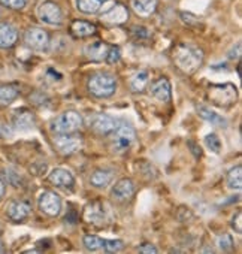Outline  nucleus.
<instances>
[{
  "instance_id": "nucleus-24",
  "label": "nucleus",
  "mask_w": 242,
  "mask_h": 254,
  "mask_svg": "<svg viewBox=\"0 0 242 254\" xmlns=\"http://www.w3.org/2000/svg\"><path fill=\"white\" fill-rule=\"evenodd\" d=\"M14 124H15L17 129H20V130H27V129H30V127L35 126V117L29 111H21V112L15 114Z\"/></svg>"
},
{
  "instance_id": "nucleus-8",
  "label": "nucleus",
  "mask_w": 242,
  "mask_h": 254,
  "mask_svg": "<svg viewBox=\"0 0 242 254\" xmlns=\"http://www.w3.org/2000/svg\"><path fill=\"white\" fill-rule=\"evenodd\" d=\"M39 18L50 26H59L63 20V12L61 8L56 2H44L39 8Z\"/></svg>"
},
{
  "instance_id": "nucleus-23",
  "label": "nucleus",
  "mask_w": 242,
  "mask_h": 254,
  "mask_svg": "<svg viewBox=\"0 0 242 254\" xmlns=\"http://www.w3.org/2000/svg\"><path fill=\"white\" fill-rule=\"evenodd\" d=\"M226 184L230 190H241L242 189V166L236 165L227 172Z\"/></svg>"
},
{
  "instance_id": "nucleus-30",
  "label": "nucleus",
  "mask_w": 242,
  "mask_h": 254,
  "mask_svg": "<svg viewBox=\"0 0 242 254\" xmlns=\"http://www.w3.org/2000/svg\"><path fill=\"white\" fill-rule=\"evenodd\" d=\"M84 245H85V248H87V250H90V251H96V250L102 248V245H103V239H102V238H99V236H96V235H87V236H84Z\"/></svg>"
},
{
  "instance_id": "nucleus-12",
  "label": "nucleus",
  "mask_w": 242,
  "mask_h": 254,
  "mask_svg": "<svg viewBox=\"0 0 242 254\" xmlns=\"http://www.w3.org/2000/svg\"><path fill=\"white\" fill-rule=\"evenodd\" d=\"M90 127L99 135H108L115 129L117 124L112 117H109L106 114H96L90 120Z\"/></svg>"
},
{
  "instance_id": "nucleus-21",
  "label": "nucleus",
  "mask_w": 242,
  "mask_h": 254,
  "mask_svg": "<svg viewBox=\"0 0 242 254\" xmlns=\"http://www.w3.org/2000/svg\"><path fill=\"white\" fill-rule=\"evenodd\" d=\"M112 180H114V172L112 171L97 169L90 177V184L97 187V189H105V187H108L112 183Z\"/></svg>"
},
{
  "instance_id": "nucleus-27",
  "label": "nucleus",
  "mask_w": 242,
  "mask_h": 254,
  "mask_svg": "<svg viewBox=\"0 0 242 254\" xmlns=\"http://www.w3.org/2000/svg\"><path fill=\"white\" fill-rule=\"evenodd\" d=\"M102 6L100 0H76V8L82 14H96Z\"/></svg>"
},
{
  "instance_id": "nucleus-3",
  "label": "nucleus",
  "mask_w": 242,
  "mask_h": 254,
  "mask_svg": "<svg viewBox=\"0 0 242 254\" xmlns=\"http://www.w3.org/2000/svg\"><path fill=\"white\" fill-rule=\"evenodd\" d=\"M208 99L220 108H230L238 100V90L233 84H212L208 88Z\"/></svg>"
},
{
  "instance_id": "nucleus-7",
  "label": "nucleus",
  "mask_w": 242,
  "mask_h": 254,
  "mask_svg": "<svg viewBox=\"0 0 242 254\" xmlns=\"http://www.w3.org/2000/svg\"><path fill=\"white\" fill-rule=\"evenodd\" d=\"M39 209L48 217H57L61 212V199L54 191H44L39 196Z\"/></svg>"
},
{
  "instance_id": "nucleus-29",
  "label": "nucleus",
  "mask_w": 242,
  "mask_h": 254,
  "mask_svg": "<svg viewBox=\"0 0 242 254\" xmlns=\"http://www.w3.org/2000/svg\"><path fill=\"white\" fill-rule=\"evenodd\" d=\"M205 145H206V148L209 151H212L215 154H218L220 150H221V141L215 133H209V135L205 136Z\"/></svg>"
},
{
  "instance_id": "nucleus-34",
  "label": "nucleus",
  "mask_w": 242,
  "mask_h": 254,
  "mask_svg": "<svg viewBox=\"0 0 242 254\" xmlns=\"http://www.w3.org/2000/svg\"><path fill=\"white\" fill-rule=\"evenodd\" d=\"M180 17H181V20H182L185 24H188V26H199V24H200V20H199L196 15L190 14V12H181Z\"/></svg>"
},
{
  "instance_id": "nucleus-39",
  "label": "nucleus",
  "mask_w": 242,
  "mask_h": 254,
  "mask_svg": "<svg viewBox=\"0 0 242 254\" xmlns=\"http://www.w3.org/2000/svg\"><path fill=\"white\" fill-rule=\"evenodd\" d=\"M3 251V244H2V241H0V253Z\"/></svg>"
},
{
  "instance_id": "nucleus-26",
  "label": "nucleus",
  "mask_w": 242,
  "mask_h": 254,
  "mask_svg": "<svg viewBox=\"0 0 242 254\" xmlns=\"http://www.w3.org/2000/svg\"><path fill=\"white\" fill-rule=\"evenodd\" d=\"M148 82H150V73L147 70H141L130 79V90L135 93H141L147 88Z\"/></svg>"
},
{
  "instance_id": "nucleus-35",
  "label": "nucleus",
  "mask_w": 242,
  "mask_h": 254,
  "mask_svg": "<svg viewBox=\"0 0 242 254\" xmlns=\"http://www.w3.org/2000/svg\"><path fill=\"white\" fill-rule=\"evenodd\" d=\"M241 218H242V212H241V211H238V212H236V215L232 218V227L235 229V232H236V233H241V232H242V223H241Z\"/></svg>"
},
{
  "instance_id": "nucleus-31",
  "label": "nucleus",
  "mask_w": 242,
  "mask_h": 254,
  "mask_svg": "<svg viewBox=\"0 0 242 254\" xmlns=\"http://www.w3.org/2000/svg\"><path fill=\"white\" fill-rule=\"evenodd\" d=\"M217 247L223 251V253H229L233 250V238L229 233H223L218 239H217Z\"/></svg>"
},
{
  "instance_id": "nucleus-14",
  "label": "nucleus",
  "mask_w": 242,
  "mask_h": 254,
  "mask_svg": "<svg viewBox=\"0 0 242 254\" xmlns=\"http://www.w3.org/2000/svg\"><path fill=\"white\" fill-rule=\"evenodd\" d=\"M18 39V32L14 26L2 23L0 24V48H11Z\"/></svg>"
},
{
  "instance_id": "nucleus-11",
  "label": "nucleus",
  "mask_w": 242,
  "mask_h": 254,
  "mask_svg": "<svg viewBox=\"0 0 242 254\" xmlns=\"http://www.w3.org/2000/svg\"><path fill=\"white\" fill-rule=\"evenodd\" d=\"M24 41H26V45L29 48L36 50V51H42L47 48V45L50 42V36L42 29H30L26 32Z\"/></svg>"
},
{
  "instance_id": "nucleus-37",
  "label": "nucleus",
  "mask_w": 242,
  "mask_h": 254,
  "mask_svg": "<svg viewBox=\"0 0 242 254\" xmlns=\"http://www.w3.org/2000/svg\"><path fill=\"white\" fill-rule=\"evenodd\" d=\"M133 33H136L138 36H142V38L148 36V30L145 27H133Z\"/></svg>"
},
{
  "instance_id": "nucleus-9",
  "label": "nucleus",
  "mask_w": 242,
  "mask_h": 254,
  "mask_svg": "<svg viewBox=\"0 0 242 254\" xmlns=\"http://www.w3.org/2000/svg\"><path fill=\"white\" fill-rule=\"evenodd\" d=\"M148 90H150V94L160 102H171L172 99V85L169 79L165 76H160L159 79L151 82Z\"/></svg>"
},
{
  "instance_id": "nucleus-38",
  "label": "nucleus",
  "mask_w": 242,
  "mask_h": 254,
  "mask_svg": "<svg viewBox=\"0 0 242 254\" xmlns=\"http://www.w3.org/2000/svg\"><path fill=\"white\" fill-rule=\"evenodd\" d=\"M3 194H5V184H3L2 180H0V199L3 197Z\"/></svg>"
},
{
  "instance_id": "nucleus-6",
  "label": "nucleus",
  "mask_w": 242,
  "mask_h": 254,
  "mask_svg": "<svg viewBox=\"0 0 242 254\" xmlns=\"http://www.w3.org/2000/svg\"><path fill=\"white\" fill-rule=\"evenodd\" d=\"M56 135L57 136H54V145L59 150V153L64 156L76 153L82 145L81 138L75 133H56Z\"/></svg>"
},
{
  "instance_id": "nucleus-2",
  "label": "nucleus",
  "mask_w": 242,
  "mask_h": 254,
  "mask_svg": "<svg viewBox=\"0 0 242 254\" xmlns=\"http://www.w3.org/2000/svg\"><path fill=\"white\" fill-rule=\"evenodd\" d=\"M87 88H88V91L94 97L106 99V97H111L115 93V90H117V79L111 73L99 72V73H94V75H91L88 78Z\"/></svg>"
},
{
  "instance_id": "nucleus-25",
  "label": "nucleus",
  "mask_w": 242,
  "mask_h": 254,
  "mask_svg": "<svg viewBox=\"0 0 242 254\" xmlns=\"http://www.w3.org/2000/svg\"><path fill=\"white\" fill-rule=\"evenodd\" d=\"M72 33L76 36V38H88L91 36L94 32H96V27L91 24V23H87V21H73L72 23V27H70Z\"/></svg>"
},
{
  "instance_id": "nucleus-10",
  "label": "nucleus",
  "mask_w": 242,
  "mask_h": 254,
  "mask_svg": "<svg viewBox=\"0 0 242 254\" xmlns=\"http://www.w3.org/2000/svg\"><path fill=\"white\" fill-rule=\"evenodd\" d=\"M112 197L118 202H127L133 197L135 194V184L129 178H123L115 183L112 187Z\"/></svg>"
},
{
  "instance_id": "nucleus-28",
  "label": "nucleus",
  "mask_w": 242,
  "mask_h": 254,
  "mask_svg": "<svg viewBox=\"0 0 242 254\" xmlns=\"http://www.w3.org/2000/svg\"><path fill=\"white\" fill-rule=\"evenodd\" d=\"M102 248L106 253H118L124 248V242L121 239H103V245Z\"/></svg>"
},
{
  "instance_id": "nucleus-32",
  "label": "nucleus",
  "mask_w": 242,
  "mask_h": 254,
  "mask_svg": "<svg viewBox=\"0 0 242 254\" xmlns=\"http://www.w3.org/2000/svg\"><path fill=\"white\" fill-rule=\"evenodd\" d=\"M0 3L3 6L9 8V9H15V11H20L26 6L27 0H0Z\"/></svg>"
},
{
  "instance_id": "nucleus-17",
  "label": "nucleus",
  "mask_w": 242,
  "mask_h": 254,
  "mask_svg": "<svg viewBox=\"0 0 242 254\" xmlns=\"http://www.w3.org/2000/svg\"><path fill=\"white\" fill-rule=\"evenodd\" d=\"M84 218L88 223H103L105 220V206L99 202L88 203L84 209Z\"/></svg>"
},
{
  "instance_id": "nucleus-4",
  "label": "nucleus",
  "mask_w": 242,
  "mask_h": 254,
  "mask_svg": "<svg viewBox=\"0 0 242 254\" xmlns=\"http://www.w3.org/2000/svg\"><path fill=\"white\" fill-rule=\"evenodd\" d=\"M82 126V117L76 111H66L56 118L51 124L54 133H75Z\"/></svg>"
},
{
  "instance_id": "nucleus-1",
  "label": "nucleus",
  "mask_w": 242,
  "mask_h": 254,
  "mask_svg": "<svg viewBox=\"0 0 242 254\" xmlns=\"http://www.w3.org/2000/svg\"><path fill=\"white\" fill-rule=\"evenodd\" d=\"M172 59H174L175 66L181 72L187 75H193L203 64V51L193 45L180 44L175 47L172 53Z\"/></svg>"
},
{
  "instance_id": "nucleus-22",
  "label": "nucleus",
  "mask_w": 242,
  "mask_h": 254,
  "mask_svg": "<svg viewBox=\"0 0 242 254\" xmlns=\"http://www.w3.org/2000/svg\"><path fill=\"white\" fill-rule=\"evenodd\" d=\"M18 96H20L18 87H15L12 84L0 85V105H11Z\"/></svg>"
},
{
  "instance_id": "nucleus-33",
  "label": "nucleus",
  "mask_w": 242,
  "mask_h": 254,
  "mask_svg": "<svg viewBox=\"0 0 242 254\" xmlns=\"http://www.w3.org/2000/svg\"><path fill=\"white\" fill-rule=\"evenodd\" d=\"M120 59H121V51H120V48H118V47H109L108 54H106V59H105L106 63L114 64V63H117Z\"/></svg>"
},
{
  "instance_id": "nucleus-19",
  "label": "nucleus",
  "mask_w": 242,
  "mask_h": 254,
  "mask_svg": "<svg viewBox=\"0 0 242 254\" xmlns=\"http://www.w3.org/2000/svg\"><path fill=\"white\" fill-rule=\"evenodd\" d=\"M130 6L141 17H150L157 9V0H132Z\"/></svg>"
},
{
  "instance_id": "nucleus-36",
  "label": "nucleus",
  "mask_w": 242,
  "mask_h": 254,
  "mask_svg": "<svg viewBox=\"0 0 242 254\" xmlns=\"http://www.w3.org/2000/svg\"><path fill=\"white\" fill-rule=\"evenodd\" d=\"M138 251L142 254H157L159 253V250L153 244H142V245H139Z\"/></svg>"
},
{
  "instance_id": "nucleus-20",
  "label": "nucleus",
  "mask_w": 242,
  "mask_h": 254,
  "mask_svg": "<svg viewBox=\"0 0 242 254\" xmlns=\"http://www.w3.org/2000/svg\"><path fill=\"white\" fill-rule=\"evenodd\" d=\"M196 109H197L199 117H202L203 120H206V121L211 123L212 126L226 127V124H227L226 120H224L220 114H217L215 111H212L211 108H208V106H205V105H197Z\"/></svg>"
},
{
  "instance_id": "nucleus-18",
  "label": "nucleus",
  "mask_w": 242,
  "mask_h": 254,
  "mask_svg": "<svg viewBox=\"0 0 242 254\" xmlns=\"http://www.w3.org/2000/svg\"><path fill=\"white\" fill-rule=\"evenodd\" d=\"M108 50H109V47L106 44L97 41V42H93V44L87 45L84 51H85V56L90 60H93V62H102V60L106 59Z\"/></svg>"
},
{
  "instance_id": "nucleus-13",
  "label": "nucleus",
  "mask_w": 242,
  "mask_h": 254,
  "mask_svg": "<svg viewBox=\"0 0 242 254\" xmlns=\"http://www.w3.org/2000/svg\"><path fill=\"white\" fill-rule=\"evenodd\" d=\"M32 212V206L30 203L27 202H23V200H17V202H12L9 206H8V217L12 220V221H23L26 220Z\"/></svg>"
},
{
  "instance_id": "nucleus-16",
  "label": "nucleus",
  "mask_w": 242,
  "mask_h": 254,
  "mask_svg": "<svg viewBox=\"0 0 242 254\" xmlns=\"http://www.w3.org/2000/svg\"><path fill=\"white\" fill-rule=\"evenodd\" d=\"M50 181L57 187H72L75 184L73 175L63 168H57L50 174Z\"/></svg>"
},
{
  "instance_id": "nucleus-5",
  "label": "nucleus",
  "mask_w": 242,
  "mask_h": 254,
  "mask_svg": "<svg viewBox=\"0 0 242 254\" xmlns=\"http://www.w3.org/2000/svg\"><path fill=\"white\" fill-rule=\"evenodd\" d=\"M112 150L115 153H124L130 148V145L135 142L136 139V132L132 126L123 124L118 126L112 130Z\"/></svg>"
},
{
  "instance_id": "nucleus-15",
  "label": "nucleus",
  "mask_w": 242,
  "mask_h": 254,
  "mask_svg": "<svg viewBox=\"0 0 242 254\" xmlns=\"http://www.w3.org/2000/svg\"><path fill=\"white\" fill-rule=\"evenodd\" d=\"M102 18L105 21H109V23H115V24H121V23H124L127 18H129V11L124 5H114L108 12H105L102 15Z\"/></svg>"
},
{
  "instance_id": "nucleus-40",
  "label": "nucleus",
  "mask_w": 242,
  "mask_h": 254,
  "mask_svg": "<svg viewBox=\"0 0 242 254\" xmlns=\"http://www.w3.org/2000/svg\"><path fill=\"white\" fill-rule=\"evenodd\" d=\"M100 2H106V0H100Z\"/></svg>"
}]
</instances>
